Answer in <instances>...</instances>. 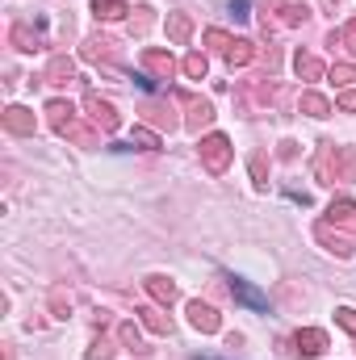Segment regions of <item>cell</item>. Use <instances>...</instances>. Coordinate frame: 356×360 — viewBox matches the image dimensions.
Masks as SVG:
<instances>
[{"label":"cell","mask_w":356,"mask_h":360,"mask_svg":"<svg viewBox=\"0 0 356 360\" xmlns=\"http://www.w3.org/2000/svg\"><path fill=\"white\" fill-rule=\"evenodd\" d=\"M314 180H319V184H336V180H356V147H336V143H319V155H314Z\"/></svg>","instance_id":"6da1fadb"},{"label":"cell","mask_w":356,"mask_h":360,"mask_svg":"<svg viewBox=\"0 0 356 360\" xmlns=\"http://www.w3.org/2000/svg\"><path fill=\"white\" fill-rule=\"evenodd\" d=\"M197 151H201V168H205L210 176H222V172L231 168V139H227V134H205Z\"/></svg>","instance_id":"7a4b0ae2"},{"label":"cell","mask_w":356,"mask_h":360,"mask_svg":"<svg viewBox=\"0 0 356 360\" xmlns=\"http://www.w3.org/2000/svg\"><path fill=\"white\" fill-rule=\"evenodd\" d=\"M314 239H319L331 256H340V260H348L356 252V235H344L336 222H314Z\"/></svg>","instance_id":"3957f363"},{"label":"cell","mask_w":356,"mask_h":360,"mask_svg":"<svg viewBox=\"0 0 356 360\" xmlns=\"http://www.w3.org/2000/svg\"><path fill=\"white\" fill-rule=\"evenodd\" d=\"M177 101L184 105V117H180V122H184L189 130H205V126L214 122V105H210L205 96H193V92H180Z\"/></svg>","instance_id":"277c9868"},{"label":"cell","mask_w":356,"mask_h":360,"mask_svg":"<svg viewBox=\"0 0 356 360\" xmlns=\"http://www.w3.org/2000/svg\"><path fill=\"white\" fill-rule=\"evenodd\" d=\"M84 109H89L92 126H96V130H105V134H113V130L122 126V117H117V109H113L109 101H101L96 92H84Z\"/></svg>","instance_id":"5b68a950"},{"label":"cell","mask_w":356,"mask_h":360,"mask_svg":"<svg viewBox=\"0 0 356 360\" xmlns=\"http://www.w3.org/2000/svg\"><path fill=\"white\" fill-rule=\"evenodd\" d=\"M139 59H143V68L151 72V80H172V76H177V59H172L168 51H160V46H147Z\"/></svg>","instance_id":"8992f818"},{"label":"cell","mask_w":356,"mask_h":360,"mask_svg":"<svg viewBox=\"0 0 356 360\" xmlns=\"http://www.w3.org/2000/svg\"><path fill=\"white\" fill-rule=\"evenodd\" d=\"M189 327L201 331V335H214L222 327V314L210 306V302H189Z\"/></svg>","instance_id":"52a82bcc"},{"label":"cell","mask_w":356,"mask_h":360,"mask_svg":"<svg viewBox=\"0 0 356 360\" xmlns=\"http://www.w3.org/2000/svg\"><path fill=\"white\" fill-rule=\"evenodd\" d=\"M0 122H4L8 134H34V130H38V117H34V109H25V105H8V109L0 113Z\"/></svg>","instance_id":"ba28073f"},{"label":"cell","mask_w":356,"mask_h":360,"mask_svg":"<svg viewBox=\"0 0 356 360\" xmlns=\"http://www.w3.org/2000/svg\"><path fill=\"white\" fill-rule=\"evenodd\" d=\"M84 59H92V63H113L117 59V38H109V34H92V38H84V51H80Z\"/></svg>","instance_id":"9c48e42d"},{"label":"cell","mask_w":356,"mask_h":360,"mask_svg":"<svg viewBox=\"0 0 356 360\" xmlns=\"http://www.w3.org/2000/svg\"><path fill=\"white\" fill-rule=\"evenodd\" d=\"M293 348H298V356H323V352H327V331L302 327V331L293 335Z\"/></svg>","instance_id":"30bf717a"},{"label":"cell","mask_w":356,"mask_h":360,"mask_svg":"<svg viewBox=\"0 0 356 360\" xmlns=\"http://www.w3.org/2000/svg\"><path fill=\"white\" fill-rule=\"evenodd\" d=\"M327 222H336L340 231L356 235V201H348V197H336V201L327 205Z\"/></svg>","instance_id":"8fae6325"},{"label":"cell","mask_w":356,"mask_h":360,"mask_svg":"<svg viewBox=\"0 0 356 360\" xmlns=\"http://www.w3.org/2000/svg\"><path fill=\"white\" fill-rule=\"evenodd\" d=\"M42 80H46V84H72V80H76V63H72L68 55H51Z\"/></svg>","instance_id":"7c38bea8"},{"label":"cell","mask_w":356,"mask_h":360,"mask_svg":"<svg viewBox=\"0 0 356 360\" xmlns=\"http://www.w3.org/2000/svg\"><path fill=\"white\" fill-rule=\"evenodd\" d=\"M222 59H227V68H231V72H235V68H248V63L256 59V42H252V38H235V42L227 46V55H222Z\"/></svg>","instance_id":"4fadbf2b"},{"label":"cell","mask_w":356,"mask_h":360,"mask_svg":"<svg viewBox=\"0 0 356 360\" xmlns=\"http://www.w3.org/2000/svg\"><path fill=\"white\" fill-rule=\"evenodd\" d=\"M293 72H298V80H323V76H327L323 59H314L310 51H298V55H293Z\"/></svg>","instance_id":"5bb4252c"},{"label":"cell","mask_w":356,"mask_h":360,"mask_svg":"<svg viewBox=\"0 0 356 360\" xmlns=\"http://www.w3.org/2000/svg\"><path fill=\"white\" fill-rule=\"evenodd\" d=\"M55 134H63V139H72L76 147H96V130H89L80 117H72V122H63Z\"/></svg>","instance_id":"9a60e30c"},{"label":"cell","mask_w":356,"mask_h":360,"mask_svg":"<svg viewBox=\"0 0 356 360\" xmlns=\"http://www.w3.org/2000/svg\"><path fill=\"white\" fill-rule=\"evenodd\" d=\"M147 293H151L160 306H172V302L180 297L177 281H168V276H147Z\"/></svg>","instance_id":"2e32d148"},{"label":"cell","mask_w":356,"mask_h":360,"mask_svg":"<svg viewBox=\"0 0 356 360\" xmlns=\"http://www.w3.org/2000/svg\"><path fill=\"white\" fill-rule=\"evenodd\" d=\"M8 42H13L17 51H42V34H38V30H30V25H21V21L8 30Z\"/></svg>","instance_id":"e0dca14e"},{"label":"cell","mask_w":356,"mask_h":360,"mask_svg":"<svg viewBox=\"0 0 356 360\" xmlns=\"http://www.w3.org/2000/svg\"><path fill=\"white\" fill-rule=\"evenodd\" d=\"M139 319H143V327H147V331H155V335H172V319H168L160 306H143V310H139Z\"/></svg>","instance_id":"ac0fdd59"},{"label":"cell","mask_w":356,"mask_h":360,"mask_svg":"<svg viewBox=\"0 0 356 360\" xmlns=\"http://www.w3.org/2000/svg\"><path fill=\"white\" fill-rule=\"evenodd\" d=\"M168 38H172L177 46H184V42L193 38V17H189V13H168Z\"/></svg>","instance_id":"d6986e66"},{"label":"cell","mask_w":356,"mask_h":360,"mask_svg":"<svg viewBox=\"0 0 356 360\" xmlns=\"http://www.w3.org/2000/svg\"><path fill=\"white\" fill-rule=\"evenodd\" d=\"M298 109H302L306 117H327V113H331V101H327L323 92H302Z\"/></svg>","instance_id":"ffe728a7"},{"label":"cell","mask_w":356,"mask_h":360,"mask_svg":"<svg viewBox=\"0 0 356 360\" xmlns=\"http://www.w3.org/2000/svg\"><path fill=\"white\" fill-rule=\"evenodd\" d=\"M117 340H122L134 356H147V352H151V348H147V340H143V331H139L134 323H122V327H117Z\"/></svg>","instance_id":"44dd1931"},{"label":"cell","mask_w":356,"mask_h":360,"mask_svg":"<svg viewBox=\"0 0 356 360\" xmlns=\"http://www.w3.org/2000/svg\"><path fill=\"white\" fill-rule=\"evenodd\" d=\"M92 13H96L101 21H122V17L130 13V4H126V0H92Z\"/></svg>","instance_id":"7402d4cb"},{"label":"cell","mask_w":356,"mask_h":360,"mask_svg":"<svg viewBox=\"0 0 356 360\" xmlns=\"http://www.w3.org/2000/svg\"><path fill=\"white\" fill-rule=\"evenodd\" d=\"M180 68H184V76H189V80H205V72H210V59H205L201 51H193V55H184V63H180Z\"/></svg>","instance_id":"603a6c76"},{"label":"cell","mask_w":356,"mask_h":360,"mask_svg":"<svg viewBox=\"0 0 356 360\" xmlns=\"http://www.w3.org/2000/svg\"><path fill=\"white\" fill-rule=\"evenodd\" d=\"M72 117H76V109H72V101H51V105H46V122H51L55 130H59L63 122H72Z\"/></svg>","instance_id":"cb8c5ba5"},{"label":"cell","mask_w":356,"mask_h":360,"mask_svg":"<svg viewBox=\"0 0 356 360\" xmlns=\"http://www.w3.org/2000/svg\"><path fill=\"white\" fill-rule=\"evenodd\" d=\"M130 143L143 147V151H160V134H155L151 126H134V130H130Z\"/></svg>","instance_id":"d4e9b609"},{"label":"cell","mask_w":356,"mask_h":360,"mask_svg":"<svg viewBox=\"0 0 356 360\" xmlns=\"http://www.w3.org/2000/svg\"><path fill=\"white\" fill-rule=\"evenodd\" d=\"M51 314H55V319H68V314H72V297H68L63 285L51 289Z\"/></svg>","instance_id":"484cf974"},{"label":"cell","mask_w":356,"mask_h":360,"mask_svg":"<svg viewBox=\"0 0 356 360\" xmlns=\"http://www.w3.org/2000/svg\"><path fill=\"white\" fill-rule=\"evenodd\" d=\"M306 17H310L306 4H281V21L285 25H306Z\"/></svg>","instance_id":"4316f807"},{"label":"cell","mask_w":356,"mask_h":360,"mask_svg":"<svg viewBox=\"0 0 356 360\" xmlns=\"http://www.w3.org/2000/svg\"><path fill=\"white\" fill-rule=\"evenodd\" d=\"M248 168H252V180H256V188L265 193V188H268V164H265V155L256 151V155L248 160Z\"/></svg>","instance_id":"83f0119b"},{"label":"cell","mask_w":356,"mask_h":360,"mask_svg":"<svg viewBox=\"0 0 356 360\" xmlns=\"http://www.w3.org/2000/svg\"><path fill=\"white\" fill-rule=\"evenodd\" d=\"M231 42H235V38H231L227 30H205V46H210V51L227 55V46H231Z\"/></svg>","instance_id":"f1b7e54d"},{"label":"cell","mask_w":356,"mask_h":360,"mask_svg":"<svg viewBox=\"0 0 356 360\" xmlns=\"http://www.w3.org/2000/svg\"><path fill=\"white\" fill-rule=\"evenodd\" d=\"M147 113H151V122H160V126H168V130L184 126V122H177V117H172V109H168V105H147Z\"/></svg>","instance_id":"f546056e"},{"label":"cell","mask_w":356,"mask_h":360,"mask_svg":"<svg viewBox=\"0 0 356 360\" xmlns=\"http://www.w3.org/2000/svg\"><path fill=\"white\" fill-rule=\"evenodd\" d=\"M331 80L344 84V89H352L356 84V63H336V68H331Z\"/></svg>","instance_id":"4dcf8cb0"},{"label":"cell","mask_w":356,"mask_h":360,"mask_svg":"<svg viewBox=\"0 0 356 360\" xmlns=\"http://www.w3.org/2000/svg\"><path fill=\"white\" fill-rule=\"evenodd\" d=\"M231 293H235V297H243V302H248V306H265V297H260V293H256V289H248V285H243V281H231Z\"/></svg>","instance_id":"1f68e13d"},{"label":"cell","mask_w":356,"mask_h":360,"mask_svg":"<svg viewBox=\"0 0 356 360\" xmlns=\"http://www.w3.org/2000/svg\"><path fill=\"white\" fill-rule=\"evenodd\" d=\"M89 360H113V344H109L105 335H96L92 348H89Z\"/></svg>","instance_id":"d6a6232c"},{"label":"cell","mask_w":356,"mask_h":360,"mask_svg":"<svg viewBox=\"0 0 356 360\" xmlns=\"http://www.w3.org/2000/svg\"><path fill=\"white\" fill-rule=\"evenodd\" d=\"M139 17H130V34H147L151 30V8H134Z\"/></svg>","instance_id":"836d02e7"},{"label":"cell","mask_w":356,"mask_h":360,"mask_svg":"<svg viewBox=\"0 0 356 360\" xmlns=\"http://www.w3.org/2000/svg\"><path fill=\"white\" fill-rule=\"evenodd\" d=\"M336 323H340L344 331H352V335H356V310H352V306H340V310H336Z\"/></svg>","instance_id":"e575fe53"},{"label":"cell","mask_w":356,"mask_h":360,"mask_svg":"<svg viewBox=\"0 0 356 360\" xmlns=\"http://www.w3.org/2000/svg\"><path fill=\"white\" fill-rule=\"evenodd\" d=\"M340 46H348V51L356 55V21H348V25L340 30Z\"/></svg>","instance_id":"d590c367"},{"label":"cell","mask_w":356,"mask_h":360,"mask_svg":"<svg viewBox=\"0 0 356 360\" xmlns=\"http://www.w3.org/2000/svg\"><path fill=\"white\" fill-rule=\"evenodd\" d=\"M336 105H340L344 113H356V89H344L340 96H336Z\"/></svg>","instance_id":"8d00e7d4"},{"label":"cell","mask_w":356,"mask_h":360,"mask_svg":"<svg viewBox=\"0 0 356 360\" xmlns=\"http://www.w3.org/2000/svg\"><path fill=\"white\" fill-rule=\"evenodd\" d=\"M276 155H281V160H293V155H298V143H289V139H285V143H281V151H276Z\"/></svg>","instance_id":"74e56055"},{"label":"cell","mask_w":356,"mask_h":360,"mask_svg":"<svg viewBox=\"0 0 356 360\" xmlns=\"http://www.w3.org/2000/svg\"><path fill=\"white\" fill-rule=\"evenodd\" d=\"M323 8H327V13H336V8H340V4H336V0H323Z\"/></svg>","instance_id":"f35d334b"}]
</instances>
